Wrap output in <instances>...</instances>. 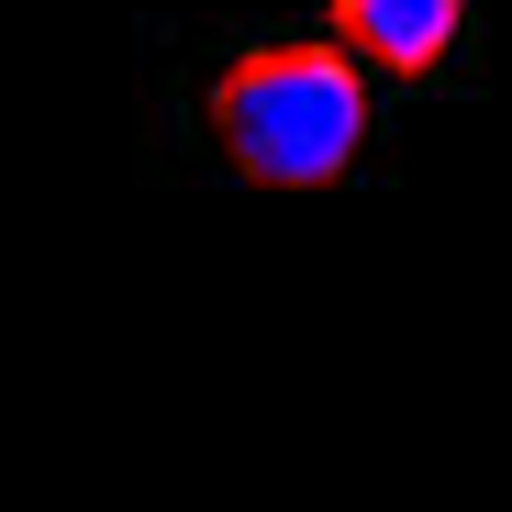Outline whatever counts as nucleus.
I'll return each instance as SVG.
<instances>
[{
  "mask_svg": "<svg viewBox=\"0 0 512 512\" xmlns=\"http://www.w3.org/2000/svg\"><path fill=\"white\" fill-rule=\"evenodd\" d=\"M468 12H479V0H334V34H323V45H346V56L379 67V78H435V67L457 56Z\"/></svg>",
  "mask_w": 512,
  "mask_h": 512,
  "instance_id": "2",
  "label": "nucleus"
},
{
  "mask_svg": "<svg viewBox=\"0 0 512 512\" xmlns=\"http://www.w3.org/2000/svg\"><path fill=\"white\" fill-rule=\"evenodd\" d=\"M212 145L256 190H334L368 156V67L346 45H245L212 78Z\"/></svg>",
  "mask_w": 512,
  "mask_h": 512,
  "instance_id": "1",
  "label": "nucleus"
}]
</instances>
